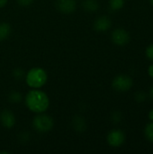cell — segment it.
<instances>
[{
    "instance_id": "cell-16",
    "label": "cell",
    "mask_w": 153,
    "mask_h": 154,
    "mask_svg": "<svg viewBox=\"0 0 153 154\" xmlns=\"http://www.w3.org/2000/svg\"><path fill=\"white\" fill-rule=\"evenodd\" d=\"M23 75H24L23 70H22V69H19V68L14 69V71H13V77H14L16 80L22 79L23 78Z\"/></svg>"
},
{
    "instance_id": "cell-18",
    "label": "cell",
    "mask_w": 153,
    "mask_h": 154,
    "mask_svg": "<svg viewBox=\"0 0 153 154\" xmlns=\"http://www.w3.org/2000/svg\"><path fill=\"white\" fill-rule=\"evenodd\" d=\"M32 2H33V0H17L18 5L21 6H28V5H32Z\"/></svg>"
},
{
    "instance_id": "cell-1",
    "label": "cell",
    "mask_w": 153,
    "mask_h": 154,
    "mask_svg": "<svg viewBox=\"0 0 153 154\" xmlns=\"http://www.w3.org/2000/svg\"><path fill=\"white\" fill-rule=\"evenodd\" d=\"M24 103L30 111L40 114L44 113L49 108L50 98L48 95L40 88H32L26 94Z\"/></svg>"
},
{
    "instance_id": "cell-7",
    "label": "cell",
    "mask_w": 153,
    "mask_h": 154,
    "mask_svg": "<svg viewBox=\"0 0 153 154\" xmlns=\"http://www.w3.org/2000/svg\"><path fill=\"white\" fill-rule=\"evenodd\" d=\"M15 116L9 109H4L0 114V123L1 125L7 129L13 128L15 125Z\"/></svg>"
},
{
    "instance_id": "cell-10",
    "label": "cell",
    "mask_w": 153,
    "mask_h": 154,
    "mask_svg": "<svg viewBox=\"0 0 153 154\" xmlns=\"http://www.w3.org/2000/svg\"><path fill=\"white\" fill-rule=\"evenodd\" d=\"M11 33V26L8 23H0V42L6 40Z\"/></svg>"
},
{
    "instance_id": "cell-9",
    "label": "cell",
    "mask_w": 153,
    "mask_h": 154,
    "mask_svg": "<svg viewBox=\"0 0 153 154\" xmlns=\"http://www.w3.org/2000/svg\"><path fill=\"white\" fill-rule=\"evenodd\" d=\"M112 25V22L110 20L109 17L106 16V15H103V16H100L98 17L95 23H94V29L96 31V32H106L107 30L110 29Z\"/></svg>"
},
{
    "instance_id": "cell-17",
    "label": "cell",
    "mask_w": 153,
    "mask_h": 154,
    "mask_svg": "<svg viewBox=\"0 0 153 154\" xmlns=\"http://www.w3.org/2000/svg\"><path fill=\"white\" fill-rule=\"evenodd\" d=\"M145 53H146V57L153 61V44L149 45V46L146 48Z\"/></svg>"
},
{
    "instance_id": "cell-22",
    "label": "cell",
    "mask_w": 153,
    "mask_h": 154,
    "mask_svg": "<svg viewBox=\"0 0 153 154\" xmlns=\"http://www.w3.org/2000/svg\"><path fill=\"white\" fill-rule=\"evenodd\" d=\"M7 2H8V0H0V8L5 6L6 4H7Z\"/></svg>"
},
{
    "instance_id": "cell-14",
    "label": "cell",
    "mask_w": 153,
    "mask_h": 154,
    "mask_svg": "<svg viewBox=\"0 0 153 154\" xmlns=\"http://www.w3.org/2000/svg\"><path fill=\"white\" fill-rule=\"evenodd\" d=\"M109 5H110L111 9H113L115 11L121 10L124 7V0H110Z\"/></svg>"
},
{
    "instance_id": "cell-19",
    "label": "cell",
    "mask_w": 153,
    "mask_h": 154,
    "mask_svg": "<svg viewBox=\"0 0 153 154\" xmlns=\"http://www.w3.org/2000/svg\"><path fill=\"white\" fill-rule=\"evenodd\" d=\"M135 98H136V100H137L138 102H142V101H144V99L146 98V95H145L143 92H139V93L136 94Z\"/></svg>"
},
{
    "instance_id": "cell-25",
    "label": "cell",
    "mask_w": 153,
    "mask_h": 154,
    "mask_svg": "<svg viewBox=\"0 0 153 154\" xmlns=\"http://www.w3.org/2000/svg\"><path fill=\"white\" fill-rule=\"evenodd\" d=\"M151 5H153V0H151Z\"/></svg>"
},
{
    "instance_id": "cell-11",
    "label": "cell",
    "mask_w": 153,
    "mask_h": 154,
    "mask_svg": "<svg viewBox=\"0 0 153 154\" xmlns=\"http://www.w3.org/2000/svg\"><path fill=\"white\" fill-rule=\"evenodd\" d=\"M84 9L87 12H96L99 8L97 0H84L82 3Z\"/></svg>"
},
{
    "instance_id": "cell-15",
    "label": "cell",
    "mask_w": 153,
    "mask_h": 154,
    "mask_svg": "<svg viewBox=\"0 0 153 154\" xmlns=\"http://www.w3.org/2000/svg\"><path fill=\"white\" fill-rule=\"evenodd\" d=\"M144 134H145L146 138L151 143H153V122L151 124H148L146 125L145 130H144Z\"/></svg>"
},
{
    "instance_id": "cell-21",
    "label": "cell",
    "mask_w": 153,
    "mask_h": 154,
    "mask_svg": "<svg viewBox=\"0 0 153 154\" xmlns=\"http://www.w3.org/2000/svg\"><path fill=\"white\" fill-rule=\"evenodd\" d=\"M148 73H149V75L153 78V64H151L150 67H149V69H148Z\"/></svg>"
},
{
    "instance_id": "cell-12",
    "label": "cell",
    "mask_w": 153,
    "mask_h": 154,
    "mask_svg": "<svg viewBox=\"0 0 153 154\" xmlns=\"http://www.w3.org/2000/svg\"><path fill=\"white\" fill-rule=\"evenodd\" d=\"M72 124H73V127L78 132L81 133L86 129V122L83 119V117H81V116H76L73 119Z\"/></svg>"
},
{
    "instance_id": "cell-3",
    "label": "cell",
    "mask_w": 153,
    "mask_h": 154,
    "mask_svg": "<svg viewBox=\"0 0 153 154\" xmlns=\"http://www.w3.org/2000/svg\"><path fill=\"white\" fill-rule=\"evenodd\" d=\"M53 125L54 122L52 117L44 113L37 114V116L33 117L32 126L34 130L39 133H48L53 128Z\"/></svg>"
},
{
    "instance_id": "cell-24",
    "label": "cell",
    "mask_w": 153,
    "mask_h": 154,
    "mask_svg": "<svg viewBox=\"0 0 153 154\" xmlns=\"http://www.w3.org/2000/svg\"><path fill=\"white\" fill-rule=\"evenodd\" d=\"M150 96H151V97L153 99V86L151 87V91H150Z\"/></svg>"
},
{
    "instance_id": "cell-6",
    "label": "cell",
    "mask_w": 153,
    "mask_h": 154,
    "mask_svg": "<svg viewBox=\"0 0 153 154\" xmlns=\"http://www.w3.org/2000/svg\"><path fill=\"white\" fill-rule=\"evenodd\" d=\"M112 41L118 46H124L130 42V35L126 30L118 28L112 32Z\"/></svg>"
},
{
    "instance_id": "cell-2",
    "label": "cell",
    "mask_w": 153,
    "mask_h": 154,
    "mask_svg": "<svg viewBox=\"0 0 153 154\" xmlns=\"http://www.w3.org/2000/svg\"><path fill=\"white\" fill-rule=\"evenodd\" d=\"M47 79V72L40 67L32 68L25 75V82L31 88H42L46 84Z\"/></svg>"
},
{
    "instance_id": "cell-4",
    "label": "cell",
    "mask_w": 153,
    "mask_h": 154,
    "mask_svg": "<svg viewBox=\"0 0 153 154\" xmlns=\"http://www.w3.org/2000/svg\"><path fill=\"white\" fill-rule=\"evenodd\" d=\"M133 79L127 75H118L112 82V87L115 90L119 92H126L133 87Z\"/></svg>"
},
{
    "instance_id": "cell-5",
    "label": "cell",
    "mask_w": 153,
    "mask_h": 154,
    "mask_svg": "<svg viewBox=\"0 0 153 154\" xmlns=\"http://www.w3.org/2000/svg\"><path fill=\"white\" fill-rule=\"evenodd\" d=\"M107 143L110 146L117 148L124 144L125 141V135L122 130L119 129H114L109 132L106 137Z\"/></svg>"
},
{
    "instance_id": "cell-20",
    "label": "cell",
    "mask_w": 153,
    "mask_h": 154,
    "mask_svg": "<svg viewBox=\"0 0 153 154\" xmlns=\"http://www.w3.org/2000/svg\"><path fill=\"white\" fill-rule=\"evenodd\" d=\"M113 120L115 121V122H119L120 120H121V116H120V114L119 113H115V115L113 116Z\"/></svg>"
},
{
    "instance_id": "cell-8",
    "label": "cell",
    "mask_w": 153,
    "mask_h": 154,
    "mask_svg": "<svg viewBox=\"0 0 153 154\" xmlns=\"http://www.w3.org/2000/svg\"><path fill=\"white\" fill-rule=\"evenodd\" d=\"M57 9L63 14H71L77 8L76 0H57Z\"/></svg>"
},
{
    "instance_id": "cell-23",
    "label": "cell",
    "mask_w": 153,
    "mask_h": 154,
    "mask_svg": "<svg viewBox=\"0 0 153 154\" xmlns=\"http://www.w3.org/2000/svg\"><path fill=\"white\" fill-rule=\"evenodd\" d=\"M149 118H150L151 121H152L153 122V109H151V110L150 111V113H149Z\"/></svg>"
},
{
    "instance_id": "cell-13",
    "label": "cell",
    "mask_w": 153,
    "mask_h": 154,
    "mask_svg": "<svg viewBox=\"0 0 153 154\" xmlns=\"http://www.w3.org/2000/svg\"><path fill=\"white\" fill-rule=\"evenodd\" d=\"M22 95L17 91H13L8 96V100L13 104H18L22 101Z\"/></svg>"
}]
</instances>
